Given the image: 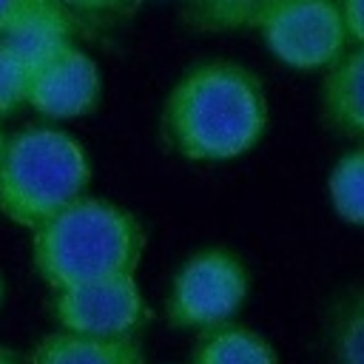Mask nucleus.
Segmentation results:
<instances>
[{
  "mask_svg": "<svg viewBox=\"0 0 364 364\" xmlns=\"http://www.w3.org/2000/svg\"><path fill=\"white\" fill-rule=\"evenodd\" d=\"M162 128L176 154L193 162H225L259 145L267 100L259 77L230 60H205L171 88Z\"/></svg>",
  "mask_w": 364,
  "mask_h": 364,
  "instance_id": "f257e3e1",
  "label": "nucleus"
},
{
  "mask_svg": "<svg viewBox=\"0 0 364 364\" xmlns=\"http://www.w3.org/2000/svg\"><path fill=\"white\" fill-rule=\"evenodd\" d=\"M145 247L139 219L122 205L80 196L34 228L31 262L51 290L134 273Z\"/></svg>",
  "mask_w": 364,
  "mask_h": 364,
  "instance_id": "f03ea898",
  "label": "nucleus"
},
{
  "mask_svg": "<svg viewBox=\"0 0 364 364\" xmlns=\"http://www.w3.org/2000/svg\"><path fill=\"white\" fill-rule=\"evenodd\" d=\"M91 162L85 148L57 128H23L6 139L0 159V213L37 228L85 196Z\"/></svg>",
  "mask_w": 364,
  "mask_h": 364,
  "instance_id": "7ed1b4c3",
  "label": "nucleus"
},
{
  "mask_svg": "<svg viewBox=\"0 0 364 364\" xmlns=\"http://www.w3.org/2000/svg\"><path fill=\"white\" fill-rule=\"evenodd\" d=\"M247 296V270L225 247L193 253L173 276L168 293V321L185 330H213L228 324Z\"/></svg>",
  "mask_w": 364,
  "mask_h": 364,
  "instance_id": "20e7f679",
  "label": "nucleus"
},
{
  "mask_svg": "<svg viewBox=\"0 0 364 364\" xmlns=\"http://www.w3.org/2000/svg\"><path fill=\"white\" fill-rule=\"evenodd\" d=\"M256 28L270 54L296 71L330 68L347 46L336 0H270Z\"/></svg>",
  "mask_w": 364,
  "mask_h": 364,
  "instance_id": "39448f33",
  "label": "nucleus"
},
{
  "mask_svg": "<svg viewBox=\"0 0 364 364\" xmlns=\"http://www.w3.org/2000/svg\"><path fill=\"white\" fill-rule=\"evenodd\" d=\"M54 318L65 333L122 338L145 324L148 304L134 273H125L54 290Z\"/></svg>",
  "mask_w": 364,
  "mask_h": 364,
  "instance_id": "423d86ee",
  "label": "nucleus"
},
{
  "mask_svg": "<svg viewBox=\"0 0 364 364\" xmlns=\"http://www.w3.org/2000/svg\"><path fill=\"white\" fill-rule=\"evenodd\" d=\"M102 80L97 63L77 46H68L28 74L26 102L48 119L85 117L97 108Z\"/></svg>",
  "mask_w": 364,
  "mask_h": 364,
  "instance_id": "0eeeda50",
  "label": "nucleus"
},
{
  "mask_svg": "<svg viewBox=\"0 0 364 364\" xmlns=\"http://www.w3.org/2000/svg\"><path fill=\"white\" fill-rule=\"evenodd\" d=\"M0 43L26 65L31 74L60 51H65L71 43V17L68 9H63L57 0H43L31 6L23 17H17L3 34Z\"/></svg>",
  "mask_w": 364,
  "mask_h": 364,
  "instance_id": "6e6552de",
  "label": "nucleus"
},
{
  "mask_svg": "<svg viewBox=\"0 0 364 364\" xmlns=\"http://www.w3.org/2000/svg\"><path fill=\"white\" fill-rule=\"evenodd\" d=\"M28 364H145V358L134 336L91 338L57 330L40 338Z\"/></svg>",
  "mask_w": 364,
  "mask_h": 364,
  "instance_id": "1a4fd4ad",
  "label": "nucleus"
},
{
  "mask_svg": "<svg viewBox=\"0 0 364 364\" xmlns=\"http://www.w3.org/2000/svg\"><path fill=\"white\" fill-rule=\"evenodd\" d=\"M324 114L336 128L364 136V46L330 65L324 77Z\"/></svg>",
  "mask_w": 364,
  "mask_h": 364,
  "instance_id": "9d476101",
  "label": "nucleus"
},
{
  "mask_svg": "<svg viewBox=\"0 0 364 364\" xmlns=\"http://www.w3.org/2000/svg\"><path fill=\"white\" fill-rule=\"evenodd\" d=\"M193 364H279V358L256 330L222 324L205 333L193 353Z\"/></svg>",
  "mask_w": 364,
  "mask_h": 364,
  "instance_id": "9b49d317",
  "label": "nucleus"
},
{
  "mask_svg": "<svg viewBox=\"0 0 364 364\" xmlns=\"http://www.w3.org/2000/svg\"><path fill=\"white\" fill-rule=\"evenodd\" d=\"M330 202L336 213L364 228V148L341 156L330 173Z\"/></svg>",
  "mask_w": 364,
  "mask_h": 364,
  "instance_id": "f8f14e48",
  "label": "nucleus"
},
{
  "mask_svg": "<svg viewBox=\"0 0 364 364\" xmlns=\"http://www.w3.org/2000/svg\"><path fill=\"white\" fill-rule=\"evenodd\" d=\"M270 0H191V20L202 31H239L259 23Z\"/></svg>",
  "mask_w": 364,
  "mask_h": 364,
  "instance_id": "ddd939ff",
  "label": "nucleus"
},
{
  "mask_svg": "<svg viewBox=\"0 0 364 364\" xmlns=\"http://www.w3.org/2000/svg\"><path fill=\"white\" fill-rule=\"evenodd\" d=\"M336 364H364V290L353 293L333 318Z\"/></svg>",
  "mask_w": 364,
  "mask_h": 364,
  "instance_id": "4468645a",
  "label": "nucleus"
},
{
  "mask_svg": "<svg viewBox=\"0 0 364 364\" xmlns=\"http://www.w3.org/2000/svg\"><path fill=\"white\" fill-rule=\"evenodd\" d=\"M28 71L26 65L0 43V117L11 114L26 102Z\"/></svg>",
  "mask_w": 364,
  "mask_h": 364,
  "instance_id": "2eb2a0df",
  "label": "nucleus"
},
{
  "mask_svg": "<svg viewBox=\"0 0 364 364\" xmlns=\"http://www.w3.org/2000/svg\"><path fill=\"white\" fill-rule=\"evenodd\" d=\"M57 3L80 14H114V11L128 9L134 0H57Z\"/></svg>",
  "mask_w": 364,
  "mask_h": 364,
  "instance_id": "dca6fc26",
  "label": "nucleus"
},
{
  "mask_svg": "<svg viewBox=\"0 0 364 364\" xmlns=\"http://www.w3.org/2000/svg\"><path fill=\"white\" fill-rule=\"evenodd\" d=\"M338 9H341V17H344L347 37H353L364 46V0H341Z\"/></svg>",
  "mask_w": 364,
  "mask_h": 364,
  "instance_id": "f3484780",
  "label": "nucleus"
},
{
  "mask_svg": "<svg viewBox=\"0 0 364 364\" xmlns=\"http://www.w3.org/2000/svg\"><path fill=\"white\" fill-rule=\"evenodd\" d=\"M37 3H43V0H0V34H3L17 17H23L31 6H37Z\"/></svg>",
  "mask_w": 364,
  "mask_h": 364,
  "instance_id": "a211bd4d",
  "label": "nucleus"
},
{
  "mask_svg": "<svg viewBox=\"0 0 364 364\" xmlns=\"http://www.w3.org/2000/svg\"><path fill=\"white\" fill-rule=\"evenodd\" d=\"M0 364H26V361H23L20 355H14L11 350H3V347H0Z\"/></svg>",
  "mask_w": 364,
  "mask_h": 364,
  "instance_id": "6ab92c4d",
  "label": "nucleus"
},
{
  "mask_svg": "<svg viewBox=\"0 0 364 364\" xmlns=\"http://www.w3.org/2000/svg\"><path fill=\"white\" fill-rule=\"evenodd\" d=\"M6 139H9V136H6L3 128H0V159H3V151H6Z\"/></svg>",
  "mask_w": 364,
  "mask_h": 364,
  "instance_id": "aec40b11",
  "label": "nucleus"
},
{
  "mask_svg": "<svg viewBox=\"0 0 364 364\" xmlns=\"http://www.w3.org/2000/svg\"><path fill=\"white\" fill-rule=\"evenodd\" d=\"M0 301H3V279H0Z\"/></svg>",
  "mask_w": 364,
  "mask_h": 364,
  "instance_id": "412c9836",
  "label": "nucleus"
},
{
  "mask_svg": "<svg viewBox=\"0 0 364 364\" xmlns=\"http://www.w3.org/2000/svg\"><path fill=\"white\" fill-rule=\"evenodd\" d=\"M134 3H136V0H134Z\"/></svg>",
  "mask_w": 364,
  "mask_h": 364,
  "instance_id": "4be33fe9",
  "label": "nucleus"
}]
</instances>
